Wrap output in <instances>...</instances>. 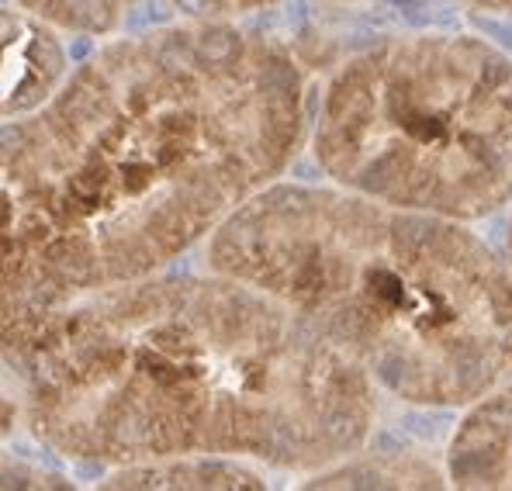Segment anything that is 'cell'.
Masks as SVG:
<instances>
[{
    "label": "cell",
    "instance_id": "1",
    "mask_svg": "<svg viewBox=\"0 0 512 491\" xmlns=\"http://www.w3.org/2000/svg\"><path fill=\"white\" fill-rule=\"evenodd\" d=\"M305 125L298 59L256 28L97 49L4 132V322L167 270L277 184Z\"/></svg>",
    "mask_w": 512,
    "mask_h": 491
},
{
    "label": "cell",
    "instance_id": "2",
    "mask_svg": "<svg viewBox=\"0 0 512 491\" xmlns=\"http://www.w3.org/2000/svg\"><path fill=\"white\" fill-rule=\"evenodd\" d=\"M21 422L49 453L122 471L229 457L319 474L364 450L378 388L239 277H142L4 322Z\"/></svg>",
    "mask_w": 512,
    "mask_h": 491
},
{
    "label": "cell",
    "instance_id": "3",
    "mask_svg": "<svg viewBox=\"0 0 512 491\" xmlns=\"http://www.w3.org/2000/svg\"><path fill=\"white\" fill-rule=\"evenodd\" d=\"M208 270L267 291L416 409H468L512 377V263L457 218L277 180L215 232Z\"/></svg>",
    "mask_w": 512,
    "mask_h": 491
},
{
    "label": "cell",
    "instance_id": "4",
    "mask_svg": "<svg viewBox=\"0 0 512 491\" xmlns=\"http://www.w3.org/2000/svg\"><path fill=\"white\" fill-rule=\"evenodd\" d=\"M312 156L336 187L478 222L512 205V59L468 32H405L333 70Z\"/></svg>",
    "mask_w": 512,
    "mask_h": 491
},
{
    "label": "cell",
    "instance_id": "5",
    "mask_svg": "<svg viewBox=\"0 0 512 491\" xmlns=\"http://www.w3.org/2000/svg\"><path fill=\"white\" fill-rule=\"evenodd\" d=\"M450 488L512 491V377L468 405L447 443Z\"/></svg>",
    "mask_w": 512,
    "mask_h": 491
},
{
    "label": "cell",
    "instance_id": "6",
    "mask_svg": "<svg viewBox=\"0 0 512 491\" xmlns=\"http://www.w3.org/2000/svg\"><path fill=\"white\" fill-rule=\"evenodd\" d=\"M66 73V52L56 28L45 25L25 7L4 11V118L39 111L59 87Z\"/></svg>",
    "mask_w": 512,
    "mask_h": 491
},
{
    "label": "cell",
    "instance_id": "7",
    "mask_svg": "<svg viewBox=\"0 0 512 491\" xmlns=\"http://www.w3.org/2000/svg\"><path fill=\"white\" fill-rule=\"evenodd\" d=\"M104 488H263V478L246 460L173 457L111 471Z\"/></svg>",
    "mask_w": 512,
    "mask_h": 491
},
{
    "label": "cell",
    "instance_id": "8",
    "mask_svg": "<svg viewBox=\"0 0 512 491\" xmlns=\"http://www.w3.org/2000/svg\"><path fill=\"white\" fill-rule=\"evenodd\" d=\"M447 467L419 453H353L312 474L308 488H443Z\"/></svg>",
    "mask_w": 512,
    "mask_h": 491
},
{
    "label": "cell",
    "instance_id": "9",
    "mask_svg": "<svg viewBox=\"0 0 512 491\" xmlns=\"http://www.w3.org/2000/svg\"><path fill=\"white\" fill-rule=\"evenodd\" d=\"M18 7L32 11L56 32L70 35H111L128 21L135 0H14Z\"/></svg>",
    "mask_w": 512,
    "mask_h": 491
},
{
    "label": "cell",
    "instance_id": "10",
    "mask_svg": "<svg viewBox=\"0 0 512 491\" xmlns=\"http://www.w3.org/2000/svg\"><path fill=\"white\" fill-rule=\"evenodd\" d=\"M177 11L187 18H215V21H236L246 14L267 11V7L281 4V0H170Z\"/></svg>",
    "mask_w": 512,
    "mask_h": 491
},
{
    "label": "cell",
    "instance_id": "11",
    "mask_svg": "<svg viewBox=\"0 0 512 491\" xmlns=\"http://www.w3.org/2000/svg\"><path fill=\"white\" fill-rule=\"evenodd\" d=\"M464 4L478 7V11H488V14H512V0H464Z\"/></svg>",
    "mask_w": 512,
    "mask_h": 491
},
{
    "label": "cell",
    "instance_id": "12",
    "mask_svg": "<svg viewBox=\"0 0 512 491\" xmlns=\"http://www.w3.org/2000/svg\"><path fill=\"white\" fill-rule=\"evenodd\" d=\"M315 4H326V7H357V4H367V0H315Z\"/></svg>",
    "mask_w": 512,
    "mask_h": 491
},
{
    "label": "cell",
    "instance_id": "13",
    "mask_svg": "<svg viewBox=\"0 0 512 491\" xmlns=\"http://www.w3.org/2000/svg\"><path fill=\"white\" fill-rule=\"evenodd\" d=\"M506 246H509V263H512V222H509V236H506Z\"/></svg>",
    "mask_w": 512,
    "mask_h": 491
}]
</instances>
